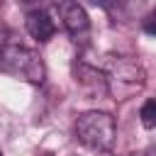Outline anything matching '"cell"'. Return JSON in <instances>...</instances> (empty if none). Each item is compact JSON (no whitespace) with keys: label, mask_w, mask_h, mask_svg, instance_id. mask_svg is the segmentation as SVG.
I'll return each instance as SVG.
<instances>
[{"label":"cell","mask_w":156,"mask_h":156,"mask_svg":"<svg viewBox=\"0 0 156 156\" xmlns=\"http://www.w3.org/2000/svg\"><path fill=\"white\" fill-rule=\"evenodd\" d=\"M0 71L27 83H41L46 76L41 56L27 44H22L12 32L0 34Z\"/></svg>","instance_id":"1"},{"label":"cell","mask_w":156,"mask_h":156,"mask_svg":"<svg viewBox=\"0 0 156 156\" xmlns=\"http://www.w3.org/2000/svg\"><path fill=\"white\" fill-rule=\"evenodd\" d=\"M73 132L83 146H88L93 151H110L115 144V136H117V124L110 112L90 110V112L78 115Z\"/></svg>","instance_id":"2"},{"label":"cell","mask_w":156,"mask_h":156,"mask_svg":"<svg viewBox=\"0 0 156 156\" xmlns=\"http://www.w3.org/2000/svg\"><path fill=\"white\" fill-rule=\"evenodd\" d=\"M105 78H107V90L112 95H117V100H122V98H129L132 93L141 90L146 76H144V68L136 61H132L129 56H107Z\"/></svg>","instance_id":"3"},{"label":"cell","mask_w":156,"mask_h":156,"mask_svg":"<svg viewBox=\"0 0 156 156\" xmlns=\"http://www.w3.org/2000/svg\"><path fill=\"white\" fill-rule=\"evenodd\" d=\"M73 80L88 98H105V95H110L105 73L98 71L95 66L85 63V61H76L73 63Z\"/></svg>","instance_id":"4"},{"label":"cell","mask_w":156,"mask_h":156,"mask_svg":"<svg viewBox=\"0 0 156 156\" xmlns=\"http://www.w3.org/2000/svg\"><path fill=\"white\" fill-rule=\"evenodd\" d=\"M58 15H61V22L66 27V32L71 37H85L88 29H90V17L85 12V7L78 2V0H61L58 2Z\"/></svg>","instance_id":"5"},{"label":"cell","mask_w":156,"mask_h":156,"mask_svg":"<svg viewBox=\"0 0 156 156\" xmlns=\"http://www.w3.org/2000/svg\"><path fill=\"white\" fill-rule=\"evenodd\" d=\"M24 27H27V32H29L37 41H49V39L54 37V32H56L54 20H51V17H49V12H46V10H41V7H37V10H29V12H27Z\"/></svg>","instance_id":"6"},{"label":"cell","mask_w":156,"mask_h":156,"mask_svg":"<svg viewBox=\"0 0 156 156\" xmlns=\"http://www.w3.org/2000/svg\"><path fill=\"white\" fill-rule=\"evenodd\" d=\"M139 117H141L144 129H154V127H156V100H151V98H149V100L141 105Z\"/></svg>","instance_id":"7"},{"label":"cell","mask_w":156,"mask_h":156,"mask_svg":"<svg viewBox=\"0 0 156 156\" xmlns=\"http://www.w3.org/2000/svg\"><path fill=\"white\" fill-rule=\"evenodd\" d=\"M93 2H95V5H102V7H112L117 0H93Z\"/></svg>","instance_id":"8"},{"label":"cell","mask_w":156,"mask_h":156,"mask_svg":"<svg viewBox=\"0 0 156 156\" xmlns=\"http://www.w3.org/2000/svg\"><path fill=\"white\" fill-rule=\"evenodd\" d=\"M22 2H24V5H34V10H37V7H39L44 0H22Z\"/></svg>","instance_id":"9"},{"label":"cell","mask_w":156,"mask_h":156,"mask_svg":"<svg viewBox=\"0 0 156 156\" xmlns=\"http://www.w3.org/2000/svg\"><path fill=\"white\" fill-rule=\"evenodd\" d=\"M129 156H154V151L146 149V151H136V154H129Z\"/></svg>","instance_id":"10"},{"label":"cell","mask_w":156,"mask_h":156,"mask_svg":"<svg viewBox=\"0 0 156 156\" xmlns=\"http://www.w3.org/2000/svg\"><path fill=\"white\" fill-rule=\"evenodd\" d=\"M146 34H154V24H151V17H146Z\"/></svg>","instance_id":"11"},{"label":"cell","mask_w":156,"mask_h":156,"mask_svg":"<svg viewBox=\"0 0 156 156\" xmlns=\"http://www.w3.org/2000/svg\"><path fill=\"white\" fill-rule=\"evenodd\" d=\"M0 156H2V154H0Z\"/></svg>","instance_id":"12"}]
</instances>
